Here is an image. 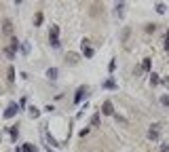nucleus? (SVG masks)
Instances as JSON below:
<instances>
[{
    "mask_svg": "<svg viewBox=\"0 0 169 152\" xmlns=\"http://www.w3.org/2000/svg\"><path fill=\"white\" fill-rule=\"evenodd\" d=\"M161 104H163V106H169V95H161Z\"/></svg>",
    "mask_w": 169,
    "mask_h": 152,
    "instance_id": "nucleus-27",
    "label": "nucleus"
},
{
    "mask_svg": "<svg viewBox=\"0 0 169 152\" xmlns=\"http://www.w3.org/2000/svg\"><path fill=\"white\" fill-rule=\"evenodd\" d=\"M30 116H32V118H38V116H40V110H38L36 106H30Z\"/></svg>",
    "mask_w": 169,
    "mask_h": 152,
    "instance_id": "nucleus-11",
    "label": "nucleus"
},
{
    "mask_svg": "<svg viewBox=\"0 0 169 152\" xmlns=\"http://www.w3.org/2000/svg\"><path fill=\"white\" fill-rule=\"evenodd\" d=\"M57 74H59L57 68H49V70H47V78H49V80H55V78H57Z\"/></svg>",
    "mask_w": 169,
    "mask_h": 152,
    "instance_id": "nucleus-8",
    "label": "nucleus"
},
{
    "mask_svg": "<svg viewBox=\"0 0 169 152\" xmlns=\"http://www.w3.org/2000/svg\"><path fill=\"white\" fill-rule=\"evenodd\" d=\"M4 55H6L9 59H15V51H13V49L9 47V49H4Z\"/></svg>",
    "mask_w": 169,
    "mask_h": 152,
    "instance_id": "nucleus-19",
    "label": "nucleus"
},
{
    "mask_svg": "<svg viewBox=\"0 0 169 152\" xmlns=\"http://www.w3.org/2000/svg\"><path fill=\"white\" fill-rule=\"evenodd\" d=\"M142 70H144V72H150V57H146L144 61H142Z\"/></svg>",
    "mask_w": 169,
    "mask_h": 152,
    "instance_id": "nucleus-15",
    "label": "nucleus"
},
{
    "mask_svg": "<svg viewBox=\"0 0 169 152\" xmlns=\"http://www.w3.org/2000/svg\"><path fill=\"white\" fill-rule=\"evenodd\" d=\"M167 40H169V32H167Z\"/></svg>",
    "mask_w": 169,
    "mask_h": 152,
    "instance_id": "nucleus-32",
    "label": "nucleus"
},
{
    "mask_svg": "<svg viewBox=\"0 0 169 152\" xmlns=\"http://www.w3.org/2000/svg\"><path fill=\"white\" fill-rule=\"evenodd\" d=\"M40 24H42V13L38 11V13H36V17H34V25H40Z\"/></svg>",
    "mask_w": 169,
    "mask_h": 152,
    "instance_id": "nucleus-20",
    "label": "nucleus"
},
{
    "mask_svg": "<svg viewBox=\"0 0 169 152\" xmlns=\"http://www.w3.org/2000/svg\"><path fill=\"white\" fill-rule=\"evenodd\" d=\"M154 9H157V13H161V15H163V13L167 11V7H165L163 2H157V4H154Z\"/></svg>",
    "mask_w": 169,
    "mask_h": 152,
    "instance_id": "nucleus-14",
    "label": "nucleus"
},
{
    "mask_svg": "<svg viewBox=\"0 0 169 152\" xmlns=\"http://www.w3.org/2000/svg\"><path fill=\"white\" fill-rule=\"evenodd\" d=\"M161 82H163L165 87H169V78H163V80H161Z\"/></svg>",
    "mask_w": 169,
    "mask_h": 152,
    "instance_id": "nucleus-30",
    "label": "nucleus"
},
{
    "mask_svg": "<svg viewBox=\"0 0 169 152\" xmlns=\"http://www.w3.org/2000/svg\"><path fill=\"white\" fill-rule=\"evenodd\" d=\"M47 141H49V146H59V144H57V140H55L53 135H47Z\"/></svg>",
    "mask_w": 169,
    "mask_h": 152,
    "instance_id": "nucleus-22",
    "label": "nucleus"
},
{
    "mask_svg": "<svg viewBox=\"0 0 169 152\" xmlns=\"http://www.w3.org/2000/svg\"><path fill=\"white\" fill-rule=\"evenodd\" d=\"M129 36H131V28H129V25H125V28H123V32H121V42H123V45H127Z\"/></svg>",
    "mask_w": 169,
    "mask_h": 152,
    "instance_id": "nucleus-6",
    "label": "nucleus"
},
{
    "mask_svg": "<svg viewBox=\"0 0 169 152\" xmlns=\"http://www.w3.org/2000/svg\"><path fill=\"white\" fill-rule=\"evenodd\" d=\"M6 74H9V76H6V78H9V82L15 80V68H13V66L9 68V70H6Z\"/></svg>",
    "mask_w": 169,
    "mask_h": 152,
    "instance_id": "nucleus-16",
    "label": "nucleus"
},
{
    "mask_svg": "<svg viewBox=\"0 0 169 152\" xmlns=\"http://www.w3.org/2000/svg\"><path fill=\"white\" fill-rule=\"evenodd\" d=\"M78 55H76V53H68V55H66V61H68V63H70V66H76V63H78Z\"/></svg>",
    "mask_w": 169,
    "mask_h": 152,
    "instance_id": "nucleus-7",
    "label": "nucleus"
},
{
    "mask_svg": "<svg viewBox=\"0 0 169 152\" xmlns=\"http://www.w3.org/2000/svg\"><path fill=\"white\" fill-rule=\"evenodd\" d=\"M123 9H125V2H119V4H116V15H119V17L123 15Z\"/></svg>",
    "mask_w": 169,
    "mask_h": 152,
    "instance_id": "nucleus-23",
    "label": "nucleus"
},
{
    "mask_svg": "<svg viewBox=\"0 0 169 152\" xmlns=\"http://www.w3.org/2000/svg\"><path fill=\"white\" fill-rule=\"evenodd\" d=\"M87 93H89V87H87V85L78 87V89H76V95H74V104H80V102H83V97Z\"/></svg>",
    "mask_w": 169,
    "mask_h": 152,
    "instance_id": "nucleus-2",
    "label": "nucleus"
},
{
    "mask_svg": "<svg viewBox=\"0 0 169 152\" xmlns=\"http://www.w3.org/2000/svg\"><path fill=\"white\" fill-rule=\"evenodd\" d=\"M158 135H161V125H158V123L150 125V129H148V140H150V141H157Z\"/></svg>",
    "mask_w": 169,
    "mask_h": 152,
    "instance_id": "nucleus-1",
    "label": "nucleus"
},
{
    "mask_svg": "<svg viewBox=\"0 0 169 152\" xmlns=\"http://www.w3.org/2000/svg\"><path fill=\"white\" fill-rule=\"evenodd\" d=\"M21 53H24V55L30 53V42H21Z\"/></svg>",
    "mask_w": 169,
    "mask_h": 152,
    "instance_id": "nucleus-21",
    "label": "nucleus"
},
{
    "mask_svg": "<svg viewBox=\"0 0 169 152\" xmlns=\"http://www.w3.org/2000/svg\"><path fill=\"white\" fill-rule=\"evenodd\" d=\"M102 89H116V82L112 80V78H108V80L102 82Z\"/></svg>",
    "mask_w": 169,
    "mask_h": 152,
    "instance_id": "nucleus-9",
    "label": "nucleus"
},
{
    "mask_svg": "<svg viewBox=\"0 0 169 152\" xmlns=\"http://www.w3.org/2000/svg\"><path fill=\"white\" fill-rule=\"evenodd\" d=\"M2 34H4V36H11L13 34V21H11V19H4V21H2Z\"/></svg>",
    "mask_w": 169,
    "mask_h": 152,
    "instance_id": "nucleus-5",
    "label": "nucleus"
},
{
    "mask_svg": "<svg viewBox=\"0 0 169 152\" xmlns=\"http://www.w3.org/2000/svg\"><path fill=\"white\" fill-rule=\"evenodd\" d=\"M89 152H93V150H89Z\"/></svg>",
    "mask_w": 169,
    "mask_h": 152,
    "instance_id": "nucleus-34",
    "label": "nucleus"
},
{
    "mask_svg": "<svg viewBox=\"0 0 169 152\" xmlns=\"http://www.w3.org/2000/svg\"><path fill=\"white\" fill-rule=\"evenodd\" d=\"M161 152H169V146H167V144H161Z\"/></svg>",
    "mask_w": 169,
    "mask_h": 152,
    "instance_id": "nucleus-29",
    "label": "nucleus"
},
{
    "mask_svg": "<svg viewBox=\"0 0 169 152\" xmlns=\"http://www.w3.org/2000/svg\"><path fill=\"white\" fill-rule=\"evenodd\" d=\"M114 118H116V123H123V125H127V118L121 116V114H114Z\"/></svg>",
    "mask_w": 169,
    "mask_h": 152,
    "instance_id": "nucleus-25",
    "label": "nucleus"
},
{
    "mask_svg": "<svg viewBox=\"0 0 169 152\" xmlns=\"http://www.w3.org/2000/svg\"><path fill=\"white\" fill-rule=\"evenodd\" d=\"M146 32H150V34H152V32H157V25H154V24H148V25H146Z\"/></svg>",
    "mask_w": 169,
    "mask_h": 152,
    "instance_id": "nucleus-26",
    "label": "nucleus"
},
{
    "mask_svg": "<svg viewBox=\"0 0 169 152\" xmlns=\"http://www.w3.org/2000/svg\"><path fill=\"white\" fill-rule=\"evenodd\" d=\"M165 51H169V40H167V42H165Z\"/></svg>",
    "mask_w": 169,
    "mask_h": 152,
    "instance_id": "nucleus-31",
    "label": "nucleus"
},
{
    "mask_svg": "<svg viewBox=\"0 0 169 152\" xmlns=\"http://www.w3.org/2000/svg\"><path fill=\"white\" fill-rule=\"evenodd\" d=\"M49 42H51V47H53V49H59V45H61L59 38H49Z\"/></svg>",
    "mask_w": 169,
    "mask_h": 152,
    "instance_id": "nucleus-17",
    "label": "nucleus"
},
{
    "mask_svg": "<svg viewBox=\"0 0 169 152\" xmlns=\"http://www.w3.org/2000/svg\"><path fill=\"white\" fill-rule=\"evenodd\" d=\"M17 112H19V106L13 102V104L6 106V110H4V118H13L15 114H17Z\"/></svg>",
    "mask_w": 169,
    "mask_h": 152,
    "instance_id": "nucleus-3",
    "label": "nucleus"
},
{
    "mask_svg": "<svg viewBox=\"0 0 169 152\" xmlns=\"http://www.w3.org/2000/svg\"><path fill=\"white\" fill-rule=\"evenodd\" d=\"M15 152H21V150H15Z\"/></svg>",
    "mask_w": 169,
    "mask_h": 152,
    "instance_id": "nucleus-33",
    "label": "nucleus"
},
{
    "mask_svg": "<svg viewBox=\"0 0 169 152\" xmlns=\"http://www.w3.org/2000/svg\"><path fill=\"white\" fill-rule=\"evenodd\" d=\"M17 135H19V129H17V125H13L11 127V140L17 141Z\"/></svg>",
    "mask_w": 169,
    "mask_h": 152,
    "instance_id": "nucleus-13",
    "label": "nucleus"
},
{
    "mask_svg": "<svg viewBox=\"0 0 169 152\" xmlns=\"http://www.w3.org/2000/svg\"><path fill=\"white\" fill-rule=\"evenodd\" d=\"M158 82H161V78H158V74H154V72H152V74H150V85H152V87H157Z\"/></svg>",
    "mask_w": 169,
    "mask_h": 152,
    "instance_id": "nucleus-12",
    "label": "nucleus"
},
{
    "mask_svg": "<svg viewBox=\"0 0 169 152\" xmlns=\"http://www.w3.org/2000/svg\"><path fill=\"white\" fill-rule=\"evenodd\" d=\"M114 68H116V61L112 59V61H110V66H108V70H110V72H114Z\"/></svg>",
    "mask_w": 169,
    "mask_h": 152,
    "instance_id": "nucleus-28",
    "label": "nucleus"
},
{
    "mask_svg": "<svg viewBox=\"0 0 169 152\" xmlns=\"http://www.w3.org/2000/svg\"><path fill=\"white\" fill-rule=\"evenodd\" d=\"M91 125H93V127L99 125V114H93V116H91Z\"/></svg>",
    "mask_w": 169,
    "mask_h": 152,
    "instance_id": "nucleus-24",
    "label": "nucleus"
},
{
    "mask_svg": "<svg viewBox=\"0 0 169 152\" xmlns=\"http://www.w3.org/2000/svg\"><path fill=\"white\" fill-rule=\"evenodd\" d=\"M102 114L114 116V106H112V102H104V106H102Z\"/></svg>",
    "mask_w": 169,
    "mask_h": 152,
    "instance_id": "nucleus-4",
    "label": "nucleus"
},
{
    "mask_svg": "<svg viewBox=\"0 0 169 152\" xmlns=\"http://www.w3.org/2000/svg\"><path fill=\"white\" fill-rule=\"evenodd\" d=\"M49 38H59V28H57V25H51V30H49Z\"/></svg>",
    "mask_w": 169,
    "mask_h": 152,
    "instance_id": "nucleus-10",
    "label": "nucleus"
},
{
    "mask_svg": "<svg viewBox=\"0 0 169 152\" xmlns=\"http://www.w3.org/2000/svg\"><path fill=\"white\" fill-rule=\"evenodd\" d=\"M21 152H38V150L34 148V146H32V144H25L24 148H21Z\"/></svg>",
    "mask_w": 169,
    "mask_h": 152,
    "instance_id": "nucleus-18",
    "label": "nucleus"
}]
</instances>
